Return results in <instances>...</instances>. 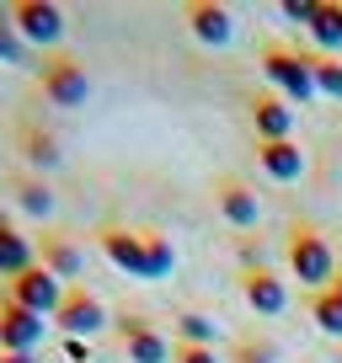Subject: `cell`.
<instances>
[{
	"label": "cell",
	"mask_w": 342,
	"mask_h": 363,
	"mask_svg": "<svg viewBox=\"0 0 342 363\" xmlns=\"http://www.w3.org/2000/svg\"><path fill=\"white\" fill-rule=\"evenodd\" d=\"M80 246L75 240H65V235H43L38 240V267H48L59 278V284H65V278H80Z\"/></svg>",
	"instance_id": "2e32d148"
},
{
	"label": "cell",
	"mask_w": 342,
	"mask_h": 363,
	"mask_svg": "<svg viewBox=\"0 0 342 363\" xmlns=\"http://www.w3.org/2000/svg\"><path fill=\"white\" fill-rule=\"evenodd\" d=\"M43 331H48L43 315L11 305V299H0V352H38Z\"/></svg>",
	"instance_id": "30bf717a"
},
{
	"label": "cell",
	"mask_w": 342,
	"mask_h": 363,
	"mask_svg": "<svg viewBox=\"0 0 342 363\" xmlns=\"http://www.w3.org/2000/svg\"><path fill=\"white\" fill-rule=\"evenodd\" d=\"M305 65H310V80H316V91H321V96L342 102V59L316 54V48H310V54H305Z\"/></svg>",
	"instance_id": "44dd1931"
},
{
	"label": "cell",
	"mask_w": 342,
	"mask_h": 363,
	"mask_svg": "<svg viewBox=\"0 0 342 363\" xmlns=\"http://www.w3.org/2000/svg\"><path fill=\"white\" fill-rule=\"evenodd\" d=\"M214 203H219V214H225L236 230H251L257 219H263V203H257V193H251V187H246L241 177H219Z\"/></svg>",
	"instance_id": "7c38bea8"
},
{
	"label": "cell",
	"mask_w": 342,
	"mask_h": 363,
	"mask_svg": "<svg viewBox=\"0 0 342 363\" xmlns=\"http://www.w3.org/2000/svg\"><path fill=\"white\" fill-rule=\"evenodd\" d=\"M0 363H38V352H0Z\"/></svg>",
	"instance_id": "83f0119b"
},
{
	"label": "cell",
	"mask_w": 342,
	"mask_h": 363,
	"mask_svg": "<svg viewBox=\"0 0 342 363\" xmlns=\"http://www.w3.org/2000/svg\"><path fill=\"white\" fill-rule=\"evenodd\" d=\"M257 166L273 182H299L305 177V150H299L294 139H263V145H257Z\"/></svg>",
	"instance_id": "5bb4252c"
},
{
	"label": "cell",
	"mask_w": 342,
	"mask_h": 363,
	"mask_svg": "<svg viewBox=\"0 0 342 363\" xmlns=\"http://www.w3.org/2000/svg\"><path fill=\"white\" fill-rule=\"evenodd\" d=\"M331 294H337V299H342V267H337V278H331Z\"/></svg>",
	"instance_id": "f1b7e54d"
},
{
	"label": "cell",
	"mask_w": 342,
	"mask_h": 363,
	"mask_svg": "<svg viewBox=\"0 0 342 363\" xmlns=\"http://www.w3.org/2000/svg\"><path fill=\"white\" fill-rule=\"evenodd\" d=\"M310 320H316V331L321 337H337L342 342V299L331 294V289H321V294H310Z\"/></svg>",
	"instance_id": "7402d4cb"
},
{
	"label": "cell",
	"mask_w": 342,
	"mask_h": 363,
	"mask_svg": "<svg viewBox=\"0 0 342 363\" xmlns=\"http://www.w3.org/2000/svg\"><path fill=\"white\" fill-rule=\"evenodd\" d=\"M0 65H27V43L11 22V6H0Z\"/></svg>",
	"instance_id": "603a6c76"
},
{
	"label": "cell",
	"mask_w": 342,
	"mask_h": 363,
	"mask_svg": "<svg viewBox=\"0 0 342 363\" xmlns=\"http://www.w3.org/2000/svg\"><path fill=\"white\" fill-rule=\"evenodd\" d=\"M16 150H22V166H33V171H54L65 160L54 128H43V123H16Z\"/></svg>",
	"instance_id": "4fadbf2b"
},
{
	"label": "cell",
	"mask_w": 342,
	"mask_h": 363,
	"mask_svg": "<svg viewBox=\"0 0 342 363\" xmlns=\"http://www.w3.org/2000/svg\"><path fill=\"white\" fill-rule=\"evenodd\" d=\"M310 11H316V0H284V6H278L284 22H305V27H310Z\"/></svg>",
	"instance_id": "484cf974"
},
{
	"label": "cell",
	"mask_w": 342,
	"mask_h": 363,
	"mask_svg": "<svg viewBox=\"0 0 342 363\" xmlns=\"http://www.w3.org/2000/svg\"><path fill=\"white\" fill-rule=\"evenodd\" d=\"M65 358H70V363H86V342H75V337H65Z\"/></svg>",
	"instance_id": "4316f807"
},
{
	"label": "cell",
	"mask_w": 342,
	"mask_h": 363,
	"mask_svg": "<svg viewBox=\"0 0 342 363\" xmlns=\"http://www.w3.org/2000/svg\"><path fill=\"white\" fill-rule=\"evenodd\" d=\"M11 22L22 33V43H38V48H54L65 38V11H59L54 0H16Z\"/></svg>",
	"instance_id": "52a82bcc"
},
{
	"label": "cell",
	"mask_w": 342,
	"mask_h": 363,
	"mask_svg": "<svg viewBox=\"0 0 342 363\" xmlns=\"http://www.w3.org/2000/svg\"><path fill=\"white\" fill-rule=\"evenodd\" d=\"M263 75H267V86H273L284 102H310V96H316V80H310V65H305L299 48L267 43L263 48Z\"/></svg>",
	"instance_id": "277c9868"
},
{
	"label": "cell",
	"mask_w": 342,
	"mask_h": 363,
	"mask_svg": "<svg viewBox=\"0 0 342 363\" xmlns=\"http://www.w3.org/2000/svg\"><path fill=\"white\" fill-rule=\"evenodd\" d=\"M241 294H246V305L257 310V315H284L289 310V289H284V278H278L273 267H246L241 272Z\"/></svg>",
	"instance_id": "8fae6325"
},
{
	"label": "cell",
	"mask_w": 342,
	"mask_h": 363,
	"mask_svg": "<svg viewBox=\"0 0 342 363\" xmlns=\"http://www.w3.org/2000/svg\"><path fill=\"white\" fill-rule=\"evenodd\" d=\"M337 363H342V347H337Z\"/></svg>",
	"instance_id": "f546056e"
},
{
	"label": "cell",
	"mask_w": 342,
	"mask_h": 363,
	"mask_svg": "<svg viewBox=\"0 0 342 363\" xmlns=\"http://www.w3.org/2000/svg\"><path fill=\"white\" fill-rule=\"evenodd\" d=\"M230 363H278V347H273V342H263V337H251V342H236Z\"/></svg>",
	"instance_id": "cb8c5ba5"
},
{
	"label": "cell",
	"mask_w": 342,
	"mask_h": 363,
	"mask_svg": "<svg viewBox=\"0 0 342 363\" xmlns=\"http://www.w3.org/2000/svg\"><path fill=\"white\" fill-rule=\"evenodd\" d=\"M96 246H102V257L113 262L118 272H128V278H150V284H160V278H171L177 272V251H171L166 235H139V230H123V225H107L102 235H96Z\"/></svg>",
	"instance_id": "6da1fadb"
},
{
	"label": "cell",
	"mask_w": 342,
	"mask_h": 363,
	"mask_svg": "<svg viewBox=\"0 0 342 363\" xmlns=\"http://www.w3.org/2000/svg\"><path fill=\"white\" fill-rule=\"evenodd\" d=\"M177 342H193V347H214L219 342V320L204 310H182L177 315Z\"/></svg>",
	"instance_id": "ffe728a7"
},
{
	"label": "cell",
	"mask_w": 342,
	"mask_h": 363,
	"mask_svg": "<svg viewBox=\"0 0 342 363\" xmlns=\"http://www.w3.org/2000/svg\"><path fill=\"white\" fill-rule=\"evenodd\" d=\"M171 363H225L219 347H193V342H177L171 347Z\"/></svg>",
	"instance_id": "d4e9b609"
},
{
	"label": "cell",
	"mask_w": 342,
	"mask_h": 363,
	"mask_svg": "<svg viewBox=\"0 0 342 363\" xmlns=\"http://www.w3.org/2000/svg\"><path fill=\"white\" fill-rule=\"evenodd\" d=\"M113 326H118V337H123V352H128V363H171V342L160 337V331L150 326L145 315L123 310V315H118Z\"/></svg>",
	"instance_id": "ba28073f"
},
{
	"label": "cell",
	"mask_w": 342,
	"mask_h": 363,
	"mask_svg": "<svg viewBox=\"0 0 342 363\" xmlns=\"http://www.w3.org/2000/svg\"><path fill=\"white\" fill-rule=\"evenodd\" d=\"M16 203H22V214L48 219L54 214V187H48L43 177H16Z\"/></svg>",
	"instance_id": "d6986e66"
},
{
	"label": "cell",
	"mask_w": 342,
	"mask_h": 363,
	"mask_svg": "<svg viewBox=\"0 0 342 363\" xmlns=\"http://www.w3.org/2000/svg\"><path fill=\"white\" fill-rule=\"evenodd\" d=\"M310 38H316V54H342V6L337 0H316L310 11Z\"/></svg>",
	"instance_id": "e0dca14e"
},
{
	"label": "cell",
	"mask_w": 342,
	"mask_h": 363,
	"mask_svg": "<svg viewBox=\"0 0 342 363\" xmlns=\"http://www.w3.org/2000/svg\"><path fill=\"white\" fill-rule=\"evenodd\" d=\"M38 86H43V96L54 107H86V96H92V75H86V65L75 54L43 59L38 65Z\"/></svg>",
	"instance_id": "3957f363"
},
{
	"label": "cell",
	"mask_w": 342,
	"mask_h": 363,
	"mask_svg": "<svg viewBox=\"0 0 342 363\" xmlns=\"http://www.w3.org/2000/svg\"><path fill=\"white\" fill-rule=\"evenodd\" d=\"M27 267H38L33 240H27L22 230L11 225V219L0 214V272H6V278H16V272H27Z\"/></svg>",
	"instance_id": "ac0fdd59"
},
{
	"label": "cell",
	"mask_w": 342,
	"mask_h": 363,
	"mask_svg": "<svg viewBox=\"0 0 342 363\" xmlns=\"http://www.w3.org/2000/svg\"><path fill=\"white\" fill-rule=\"evenodd\" d=\"M65 289H70V284H59L48 267H27V272H16V278H11L6 299H11V305H22V310H33V315H54L59 299H65Z\"/></svg>",
	"instance_id": "8992f818"
},
{
	"label": "cell",
	"mask_w": 342,
	"mask_h": 363,
	"mask_svg": "<svg viewBox=\"0 0 342 363\" xmlns=\"http://www.w3.org/2000/svg\"><path fill=\"white\" fill-rule=\"evenodd\" d=\"M182 22L193 27V38L204 48L236 43V16H230V6H219V0H187V6H182Z\"/></svg>",
	"instance_id": "9c48e42d"
},
{
	"label": "cell",
	"mask_w": 342,
	"mask_h": 363,
	"mask_svg": "<svg viewBox=\"0 0 342 363\" xmlns=\"http://www.w3.org/2000/svg\"><path fill=\"white\" fill-rule=\"evenodd\" d=\"M251 123H257L263 139H289L294 113H289V102L278 96V91H257V96H251Z\"/></svg>",
	"instance_id": "9a60e30c"
},
{
	"label": "cell",
	"mask_w": 342,
	"mask_h": 363,
	"mask_svg": "<svg viewBox=\"0 0 342 363\" xmlns=\"http://www.w3.org/2000/svg\"><path fill=\"white\" fill-rule=\"evenodd\" d=\"M289 272H294L310 294L331 289V278H337V257H331L326 235H321L316 225H294V230H289Z\"/></svg>",
	"instance_id": "7a4b0ae2"
},
{
	"label": "cell",
	"mask_w": 342,
	"mask_h": 363,
	"mask_svg": "<svg viewBox=\"0 0 342 363\" xmlns=\"http://www.w3.org/2000/svg\"><path fill=\"white\" fill-rule=\"evenodd\" d=\"M54 320H59V331H65V337L86 342V337H96V331H107V305H102L86 284H70L65 299H59V310H54Z\"/></svg>",
	"instance_id": "5b68a950"
}]
</instances>
